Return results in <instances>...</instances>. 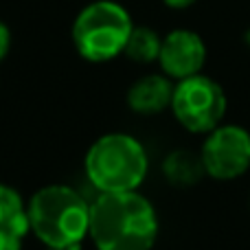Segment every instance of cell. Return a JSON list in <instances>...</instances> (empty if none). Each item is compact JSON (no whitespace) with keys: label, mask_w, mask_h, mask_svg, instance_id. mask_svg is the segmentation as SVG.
<instances>
[{"label":"cell","mask_w":250,"mask_h":250,"mask_svg":"<svg viewBox=\"0 0 250 250\" xmlns=\"http://www.w3.org/2000/svg\"><path fill=\"white\" fill-rule=\"evenodd\" d=\"M88 235L97 250H151L158 237V215L138 191L99 193L90 202Z\"/></svg>","instance_id":"obj_1"},{"label":"cell","mask_w":250,"mask_h":250,"mask_svg":"<svg viewBox=\"0 0 250 250\" xmlns=\"http://www.w3.org/2000/svg\"><path fill=\"white\" fill-rule=\"evenodd\" d=\"M26 220L46 248L75 250L90 229V204L73 187L48 185L31 198Z\"/></svg>","instance_id":"obj_2"},{"label":"cell","mask_w":250,"mask_h":250,"mask_svg":"<svg viewBox=\"0 0 250 250\" xmlns=\"http://www.w3.org/2000/svg\"><path fill=\"white\" fill-rule=\"evenodd\" d=\"M86 176L99 193L138 191L147 178L149 158L141 141L123 132L104 134L90 145L83 160Z\"/></svg>","instance_id":"obj_3"},{"label":"cell","mask_w":250,"mask_h":250,"mask_svg":"<svg viewBox=\"0 0 250 250\" xmlns=\"http://www.w3.org/2000/svg\"><path fill=\"white\" fill-rule=\"evenodd\" d=\"M134 29L132 16L114 0H97L79 11L73 22V44L88 62H110L125 51Z\"/></svg>","instance_id":"obj_4"},{"label":"cell","mask_w":250,"mask_h":250,"mask_svg":"<svg viewBox=\"0 0 250 250\" xmlns=\"http://www.w3.org/2000/svg\"><path fill=\"white\" fill-rule=\"evenodd\" d=\"M226 92L215 79L193 75L176 82L171 97V112L176 121L191 134H208L222 125L226 114Z\"/></svg>","instance_id":"obj_5"},{"label":"cell","mask_w":250,"mask_h":250,"mask_svg":"<svg viewBox=\"0 0 250 250\" xmlns=\"http://www.w3.org/2000/svg\"><path fill=\"white\" fill-rule=\"evenodd\" d=\"M204 171L215 180H235L250 169V132L242 125L222 123L207 134L200 149Z\"/></svg>","instance_id":"obj_6"},{"label":"cell","mask_w":250,"mask_h":250,"mask_svg":"<svg viewBox=\"0 0 250 250\" xmlns=\"http://www.w3.org/2000/svg\"><path fill=\"white\" fill-rule=\"evenodd\" d=\"M158 64L169 79H187L200 75L207 64V44L191 29H173L163 38Z\"/></svg>","instance_id":"obj_7"},{"label":"cell","mask_w":250,"mask_h":250,"mask_svg":"<svg viewBox=\"0 0 250 250\" xmlns=\"http://www.w3.org/2000/svg\"><path fill=\"white\" fill-rule=\"evenodd\" d=\"M173 86L176 83L167 75H145L127 90V105L136 114H158L165 108H171Z\"/></svg>","instance_id":"obj_8"},{"label":"cell","mask_w":250,"mask_h":250,"mask_svg":"<svg viewBox=\"0 0 250 250\" xmlns=\"http://www.w3.org/2000/svg\"><path fill=\"white\" fill-rule=\"evenodd\" d=\"M165 176L169 178L171 185L178 187H191L195 182H200V178L204 176V165L202 158L191 151H173V154L167 156L163 165Z\"/></svg>","instance_id":"obj_9"},{"label":"cell","mask_w":250,"mask_h":250,"mask_svg":"<svg viewBox=\"0 0 250 250\" xmlns=\"http://www.w3.org/2000/svg\"><path fill=\"white\" fill-rule=\"evenodd\" d=\"M160 44H163V38L154 29H149V26H134L123 53L132 62L151 64V62H158Z\"/></svg>","instance_id":"obj_10"},{"label":"cell","mask_w":250,"mask_h":250,"mask_svg":"<svg viewBox=\"0 0 250 250\" xmlns=\"http://www.w3.org/2000/svg\"><path fill=\"white\" fill-rule=\"evenodd\" d=\"M0 226H9V229H16L20 233L29 230L26 207L20 193L4 182H0Z\"/></svg>","instance_id":"obj_11"},{"label":"cell","mask_w":250,"mask_h":250,"mask_svg":"<svg viewBox=\"0 0 250 250\" xmlns=\"http://www.w3.org/2000/svg\"><path fill=\"white\" fill-rule=\"evenodd\" d=\"M22 237L24 233L9 226H0V250H22Z\"/></svg>","instance_id":"obj_12"},{"label":"cell","mask_w":250,"mask_h":250,"mask_svg":"<svg viewBox=\"0 0 250 250\" xmlns=\"http://www.w3.org/2000/svg\"><path fill=\"white\" fill-rule=\"evenodd\" d=\"M9 48H11V31L4 22H0V62L7 57Z\"/></svg>","instance_id":"obj_13"},{"label":"cell","mask_w":250,"mask_h":250,"mask_svg":"<svg viewBox=\"0 0 250 250\" xmlns=\"http://www.w3.org/2000/svg\"><path fill=\"white\" fill-rule=\"evenodd\" d=\"M163 2L167 4L169 9H178V11H180V9H189L191 4H195L198 0H163Z\"/></svg>","instance_id":"obj_14"},{"label":"cell","mask_w":250,"mask_h":250,"mask_svg":"<svg viewBox=\"0 0 250 250\" xmlns=\"http://www.w3.org/2000/svg\"><path fill=\"white\" fill-rule=\"evenodd\" d=\"M244 40H246V44H248V46H250V29L246 31V35H244Z\"/></svg>","instance_id":"obj_15"},{"label":"cell","mask_w":250,"mask_h":250,"mask_svg":"<svg viewBox=\"0 0 250 250\" xmlns=\"http://www.w3.org/2000/svg\"><path fill=\"white\" fill-rule=\"evenodd\" d=\"M46 250H66V248H46Z\"/></svg>","instance_id":"obj_16"}]
</instances>
